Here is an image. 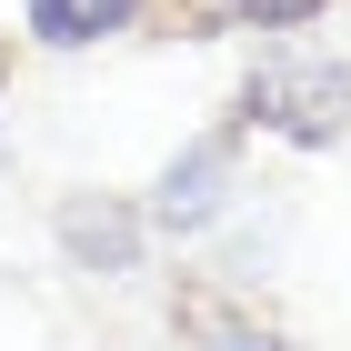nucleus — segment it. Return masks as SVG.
Here are the masks:
<instances>
[{
	"instance_id": "nucleus-5",
	"label": "nucleus",
	"mask_w": 351,
	"mask_h": 351,
	"mask_svg": "<svg viewBox=\"0 0 351 351\" xmlns=\"http://www.w3.org/2000/svg\"><path fill=\"white\" fill-rule=\"evenodd\" d=\"M231 21H261V30H291V21H311V10H331V0H221Z\"/></svg>"
},
{
	"instance_id": "nucleus-2",
	"label": "nucleus",
	"mask_w": 351,
	"mask_h": 351,
	"mask_svg": "<svg viewBox=\"0 0 351 351\" xmlns=\"http://www.w3.org/2000/svg\"><path fill=\"white\" fill-rule=\"evenodd\" d=\"M141 0H30V30L51 40V51H81V40H101V30H121Z\"/></svg>"
},
{
	"instance_id": "nucleus-6",
	"label": "nucleus",
	"mask_w": 351,
	"mask_h": 351,
	"mask_svg": "<svg viewBox=\"0 0 351 351\" xmlns=\"http://www.w3.org/2000/svg\"><path fill=\"white\" fill-rule=\"evenodd\" d=\"M201 351H281V341L251 331V322H211V341H201Z\"/></svg>"
},
{
	"instance_id": "nucleus-4",
	"label": "nucleus",
	"mask_w": 351,
	"mask_h": 351,
	"mask_svg": "<svg viewBox=\"0 0 351 351\" xmlns=\"http://www.w3.org/2000/svg\"><path fill=\"white\" fill-rule=\"evenodd\" d=\"M71 251H90V261L121 271V261H131V221H121V211H71Z\"/></svg>"
},
{
	"instance_id": "nucleus-3",
	"label": "nucleus",
	"mask_w": 351,
	"mask_h": 351,
	"mask_svg": "<svg viewBox=\"0 0 351 351\" xmlns=\"http://www.w3.org/2000/svg\"><path fill=\"white\" fill-rule=\"evenodd\" d=\"M221 201V141H201L191 161H171V181H161V221H201Z\"/></svg>"
},
{
	"instance_id": "nucleus-1",
	"label": "nucleus",
	"mask_w": 351,
	"mask_h": 351,
	"mask_svg": "<svg viewBox=\"0 0 351 351\" xmlns=\"http://www.w3.org/2000/svg\"><path fill=\"white\" fill-rule=\"evenodd\" d=\"M241 101H251V121L281 131V141H341V121H351V71H341V60H311V51H281V60L251 71Z\"/></svg>"
}]
</instances>
